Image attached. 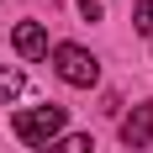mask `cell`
<instances>
[{
    "label": "cell",
    "instance_id": "1",
    "mask_svg": "<svg viewBox=\"0 0 153 153\" xmlns=\"http://www.w3.org/2000/svg\"><path fill=\"white\" fill-rule=\"evenodd\" d=\"M53 74H58L63 85H74V90H90L95 79H100V63H95V53H85L79 42H58L53 48Z\"/></svg>",
    "mask_w": 153,
    "mask_h": 153
},
{
    "label": "cell",
    "instance_id": "2",
    "mask_svg": "<svg viewBox=\"0 0 153 153\" xmlns=\"http://www.w3.org/2000/svg\"><path fill=\"white\" fill-rule=\"evenodd\" d=\"M11 132L21 143H32V148H48V143L63 132V106H32V111H16Z\"/></svg>",
    "mask_w": 153,
    "mask_h": 153
},
{
    "label": "cell",
    "instance_id": "6",
    "mask_svg": "<svg viewBox=\"0 0 153 153\" xmlns=\"http://www.w3.org/2000/svg\"><path fill=\"white\" fill-rule=\"evenodd\" d=\"M21 90H27V74L21 69H0V100H16Z\"/></svg>",
    "mask_w": 153,
    "mask_h": 153
},
{
    "label": "cell",
    "instance_id": "8",
    "mask_svg": "<svg viewBox=\"0 0 153 153\" xmlns=\"http://www.w3.org/2000/svg\"><path fill=\"white\" fill-rule=\"evenodd\" d=\"M79 11H85V21H100V0H79Z\"/></svg>",
    "mask_w": 153,
    "mask_h": 153
},
{
    "label": "cell",
    "instance_id": "7",
    "mask_svg": "<svg viewBox=\"0 0 153 153\" xmlns=\"http://www.w3.org/2000/svg\"><path fill=\"white\" fill-rule=\"evenodd\" d=\"M137 32H143V37H153V0H143V5H137Z\"/></svg>",
    "mask_w": 153,
    "mask_h": 153
},
{
    "label": "cell",
    "instance_id": "5",
    "mask_svg": "<svg viewBox=\"0 0 153 153\" xmlns=\"http://www.w3.org/2000/svg\"><path fill=\"white\" fill-rule=\"evenodd\" d=\"M90 148H95V143L85 137V132H63V137H53L42 153H90Z\"/></svg>",
    "mask_w": 153,
    "mask_h": 153
},
{
    "label": "cell",
    "instance_id": "4",
    "mask_svg": "<svg viewBox=\"0 0 153 153\" xmlns=\"http://www.w3.org/2000/svg\"><path fill=\"white\" fill-rule=\"evenodd\" d=\"M11 42H16V53H21V58H42V53H48V32L37 27V21H16Z\"/></svg>",
    "mask_w": 153,
    "mask_h": 153
},
{
    "label": "cell",
    "instance_id": "3",
    "mask_svg": "<svg viewBox=\"0 0 153 153\" xmlns=\"http://www.w3.org/2000/svg\"><path fill=\"white\" fill-rule=\"evenodd\" d=\"M122 143H127V148H148V143H153V100L132 106V116L122 122Z\"/></svg>",
    "mask_w": 153,
    "mask_h": 153
}]
</instances>
